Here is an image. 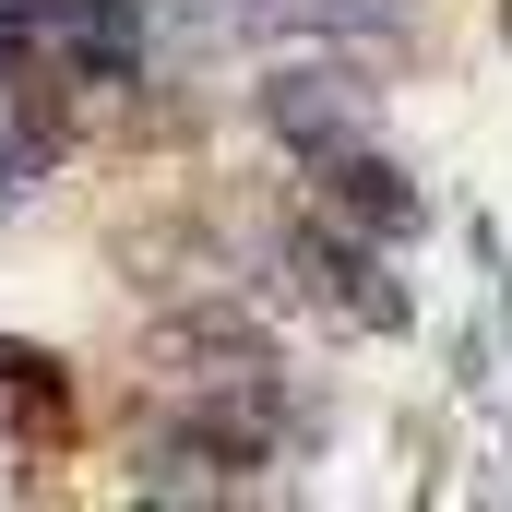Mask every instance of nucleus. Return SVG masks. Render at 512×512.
<instances>
[{"instance_id":"f257e3e1","label":"nucleus","mask_w":512,"mask_h":512,"mask_svg":"<svg viewBox=\"0 0 512 512\" xmlns=\"http://www.w3.org/2000/svg\"><path fill=\"white\" fill-rule=\"evenodd\" d=\"M334 191H346V203H358V215H370L382 239H405V227H417V191L393 179L382 155H346V167H334Z\"/></svg>"}]
</instances>
